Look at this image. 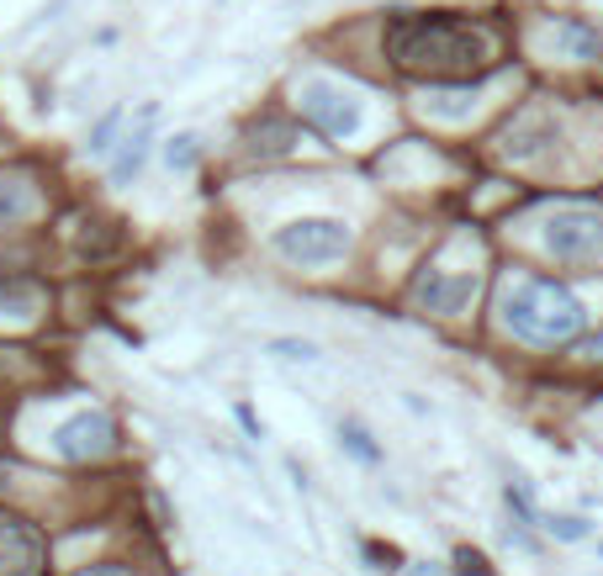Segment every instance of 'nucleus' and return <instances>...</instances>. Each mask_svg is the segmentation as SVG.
Masks as SVG:
<instances>
[{
	"label": "nucleus",
	"mask_w": 603,
	"mask_h": 576,
	"mask_svg": "<svg viewBox=\"0 0 603 576\" xmlns=\"http://www.w3.org/2000/svg\"><path fill=\"white\" fill-rule=\"evenodd\" d=\"M386 53L397 59V70L429 74V80H460L471 70H487L492 59V38L482 27L450 22V17H408L392 27Z\"/></svg>",
	"instance_id": "1"
},
{
	"label": "nucleus",
	"mask_w": 603,
	"mask_h": 576,
	"mask_svg": "<svg viewBox=\"0 0 603 576\" xmlns=\"http://www.w3.org/2000/svg\"><path fill=\"white\" fill-rule=\"evenodd\" d=\"M503 323L508 334H519L524 344H572L582 334V302L561 281H545V275H524L503 291Z\"/></svg>",
	"instance_id": "2"
},
{
	"label": "nucleus",
	"mask_w": 603,
	"mask_h": 576,
	"mask_svg": "<svg viewBox=\"0 0 603 576\" xmlns=\"http://www.w3.org/2000/svg\"><path fill=\"white\" fill-rule=\"evenodd\" d=\"M297 106L308 112L323 138H334V144H350V138H361L365 133V101L361 91H350V85H339L329 74H308L302 85H297Z\"/></svg>",
	"instance_id": "3"
},
{
	"label": "nucleus",
	"mask_w": 603,
	"mask_h": 576,
	"mask_svg": "<svg viewBox=\"0 0 603 576\" xmlns=\"http://www.w3.org/2000/svg\"><path fill=\"white\" fill-rule=\"evenodd\" d=\"M350 249V228L339 217H297L287 228H275V254L291 264H334Z\"/></svg>",
	"instance_id": "4"
},
{
	"label": "nucleus",
	"mask_w": 603,
	"mask_h": 576,
	"mask_svg": "<svg viewBox=\"0 0 603 576\" xmlns=\"http://www.w3.org/2000/svg\"><path fill=\"white\" fill-rule=\"evenodd\" d=\"M545 249L561 264H593L603 260V217L593 207H561L545 217Z\"/></svg>",
	"instance_id": "5"
},
{
	"label": "nucleus",
	"mask_w": 603,
	"mask_h": 576,
	"mask_svg": "<svg viewBox=\"0 0 603 576\" xmlns=\"http://www.w3.org/2000/svg\"><path fill=\"white\" fill-rule=\"evenodd\" d=\"M53 450H59L64 460H74V465H80V460L112 455V450H117V423L96 408L74 412V418H64V423L53 429Z\"/></svg>",
	"instance_id": "6"
},
{
	"label": "nucleus",
	"mask_w": 603,
	"mask_h": 576,
	"mask_svg": "<svg viewBox=\"0 0 603 576\" xmlns=\"http://www.w3.org/2000/svg\"><path fill=\"white\" fill-rule=\"evenodd\" d=\"M477 270H429L424 281H418V307H429L439 317H460L471 307V296H477Z\"/></svg>",
	"instance_id": "7"
},
{
	"label": "nucleus",
	"mask_w": 603,
	"mask_h": 576,
	"mask_svg": "<svg viewBox=\"0 0 603 576\" xmlns=\"http://www.w3.org/2000/svg\"><path fill=\"white\" fill-rule=\"evenodd\" d=\"M43 566V540L22 519H0V576H32Z\"/></svg>",
	"instance_id": "8"
},
{
	"label": "nucleus",
	"mask_w": 603,
	"mask_h": 576,
	"mask_svg": "<svg viewBox=\"0 0 603 576\" xmlns=\"http://www.w3.org/2000/svg\"><path fill=\"white\" fill-rule=\"evenodd\" d=\"M148 144H154V106H144V112H138V127L122 138V154L112 159V180H117V186H127V180H138V175H144Z\"/></svg>",
	"instance_id": "9"
},
{
	"label": "nucleus",
	"mask_w": 603,
	"mask_h": 576,
	"mask_svg": "<svg viewBox=\"0 0 603 576\" xmlns=\"http://www.w3.org/2000/svg\"><path fill=\"white\" fill-rule=\"evenodd\" d=\"M555 138V122L545 117V112H534V117H524L519 127H508V138H503V154L508 159H534L540 148Z\"/></svg>",
	"instance_id": "10"
},
{
	"label": "nucleus",
	"mask_w": 603,
	"mask_h": 576,
	"mask_svg": "<svg viewBox=\"0 0 603 576\" xmlns=\"http://www.w3.org/2000/svg\"><path fill=\"white\" fill-rule=\"evenodd\" d=\"M551 49L561 53V59H578V64H588V59H599V32L566 17V22L551 27Z\"/></svg>",
	"instance_id": "11"
},
{
	"label": "nucleus",
	"mask_w": 603,
	"mask_h": 576,
	"mask_svg": "<svg viewBox=\"0 0 603 576\" xmlns=\"http://www.w3.org/2000/svg\"><path fill=\"white\" fill-rule=\"evenodd\" d=\"M424 112L439 122H466L477 112V91H435V96H424Z\"/></svg>",
	"instance_id": "12"
},
{
	"label": "nucleus",
	"mask_w": 603,
	"mask_h": 576,
	"mask_svg": "<svg viewBox=\"0 0 603 576\" xmlns=\"http://www.w3.org/2000/svg\"><path fill=\"white\" fill-rule=\"evenodd\" d=\"M6 307H11L17 317H27L32 307H38V286H32L27 275H11V281H0V313H6Z\"/></svg>",
	"instance_id": "13"
},
{
	"label": "nucleus",
	"mask_w": 603,
	"mask_h": 576,
	"mask_svg": "<svg viewBox=\"0 0 603 576\" xmlns=\"http://www.w3.org/2000/svg\"><path fill=\"white\" fill-rule=\"evenodd\" d=\"M32 207H38V196L27 191L22 180H0V222H22V217H32Z\"/></svg>",
	"instance_id": "14"
},
{
	"label": "nucleus",
	"mask_w": 603,
	"mask_h": 576,
	"mask_svg": "<svg viewBox=\"0 0 603 576\" xmlns=\"http://www.w3.org/2000/svg\"><path fill=\"white\" fill-rule=\"evenodd\" d=\"M339 444H344L350 455L361 460V465H382V450L371 444V433H365L355 418H350V423H339Z\"/></svg>",
	"instance_id": "15"
},
{
	"label": "nucleus",
	"mask_w": 603,
	"mask_h": 576,
	"mask_svg": "<svg viewBox=\"0 0 603 576\" xmlns=\"http://www.w3.org/2000/svg\"><path fill=\"white\" fill-rule=\"evenodd\" d=\"M196 159H201V138H196V133H175V138L165 144V165L169 169L186 175V169H196Z\"/></svg>",
	"instance_id": "16"
},
{
	"label": "nucleus",
	"mask_w": 603,
	"mask_h": 576,
	"mask_svg": "<svg viewBox=\"0 0 603 576\" xmlns=\"http://www.w3.org/2000/svg\"><path fill=\"white\" fill-rule=\"evenodd\" d=\"M540 528H545V534H555V540H566V545H578V540H588V534H593V524H588V519H578V513H551V519H540Z\"/></svg>",
	"instance_id": "17"
},
{
	"label": "nucleus",
	"mask_w": 603,
	"mask_h": 576,
	"mask_svg": "<svg viewBox=\"0 0 603 576\" xmlns=\"http://www.w3.org/2000/svg\"><path fill=\"white\" fill-rule=\"evenodd\" d=\"M503 503H508V513L519 519V524L530 528V524H540V513H534V503H530V486L524 481H508L503 486Z\"/></svg>",
	"instance_id": "18"
},
{
	"label": "nucleus",
	"mask_w": 603,
	"mask_h": 576,
	"mask_svg": "<svg viewBox=\"0 0 603 576\" xmlns=\"http://www.w3.org/2000/svg\"><path fill=\"white\" fill-rule=\"evenodd\" d=\"M117 127H122V106H112V112H106V117L96 122V127H91V154H106V148H112V138H117Z\"/></svg>",
	"instance_id": "19"
},
{
	"label": "nucleus",
	"mask_w": 603,
	"mask_h": 576,
	"mask_svg": "<svg viewBox=\"0 0 603 576\" xmlns=\"http://www.w3.org/2000/svg\"><path fill=\"white\" fill-rule=\"evenodd\" d=\"M275 360H318V349L308 344V338H270L266 344Z\"/></svg>",
	"instance_id": "20"
},
{
	"label": "nucleus",
	"mask_w": 603,
	"mask_h": 576,
	"mask_svg": "<svg viewBox=\"0 0 603 576\" xmlns=\"http://www.w3.org/2000/svg\"><path fill=\"white\" fill-rule=\"evenodd\" d=\"M456 561H460V566H456L460 576H492V566H487V555H477V551H460Z\"/></svg>",
	"instance_id": "21"
},
{
	"label": "nucleus",
	"mask_w": 603,
	"mask_h": 576,
	"mask_svg": "<svg viewBox=\"0 0 603 576\" xmlns=\"http://www.w3.org/2000/svg\"><path fill=\"white\" fill-rule=\"evenodd\" d=\"M80 576H127L122 566H96V572H80Z\"/></svg>",
	"instance_id": "22"
},
{
	"label": "nucleus",
	"mask_w": 603,
	"mask_h": 576,
	"mask_svg": "<svg viewBox=\"0 0 603 576\" xmlns=\"http://www.w3.org/2000/svg\"><path fill=\"white\" fill-rule=\"evenodd\" d=\"M588 355H593V360H603V334L593 338V344H588Z\"/></svg>",
	"instance_id": "23"
},
{
	"label": "nucleus",
	"mask_w": 603,
	"mask_h": 576,
	"mask_svg": "<svg viewBox=\"0 0 603 576\" xmlns=\"http://www.w3.org/2000/svg\"><path fill=\"white\" fill-rule=\"evenodd\" d=\"M408 576H445L439 566H418V572H408Z\"/></svg>",
	"instance_id": "24"
}]
</instances>
